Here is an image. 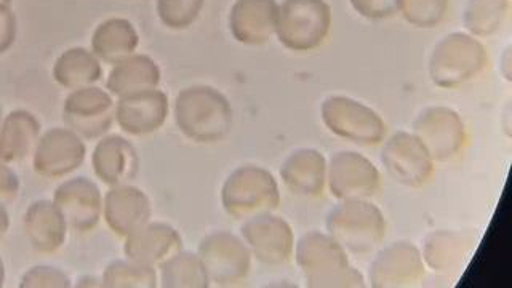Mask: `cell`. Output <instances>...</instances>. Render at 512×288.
<instances>
[{
    "label": "cell",
    "instance_id": "cell-28",
    "mask_svg": "<svg viewBox=\"0 0 512 288\" xmlns=\"http://www.w3.org/2000/svg\"><path fill=\"white\" fill-rule=\"evenodd\" d=\"M426 268L434 272L456 271L468 256L469 242L460 232L450 229H437L424 237L423 247L420 248Z\"/></svg>",
    "mask_w": 512,
    "mask_h": 288
},
{
    "label": "cell",
    "instance_id": "cell-26",
    "mask_svg": "<svg viewBox=\"0 0 512 288\" xmlns=\"http://www.w3.org/2000/svg\"><path fill=\"white\" fill-rule=\"evenodd\" d=\"M140 34L132 21L125 18H108L93 31L92 52L101 63L114 64L136 53Z\"/></svg>",
    "mask_w": 512,
    "mask_h": 288
},
{
    "label": "cell",
    "instance_id": "cell-4",
    "mask_svg": "<svg viewBox=\"0 0 512 288\" xmlns=\"http://www.w3.org/2000/svg\"><path fill=\"white\" fill-rule=\"evenodd\" d=\"M487 48L469 32H450L434 45L429 55V79L436 87L455 90L485 71Z\"/></svg>",
    "mask_w": 512,
    "mask_h": 288
},
{
    "label": "cell",
    "instance_id": "cell-16",
    "mask_svg": "<svg viewBox=\"0 0 512 288\" xmlns=\"http://www.w3.org/2000/svg\"><path fill=\"white\" fill-rule=\"evenodd\" d=\"M53 202L58 205L72 231H93L103 218V194L95 181L87 176H74L53 192Z\"/></svg>",
    "mask_w": 512,
    "mask_h": 288
},
{
    "label": "cell",
    "instance_id": "cell-30",
    "mask_svg": "<svg viewBox=\"0 0 512 288\" xmlns=\"http://www.w3.org/2000/svg\"><path fill=\"white\" fill-rule=\"evenodd\" d=\"M509 15V0H468L463 26L471 36L490 37L503 28Z\"/></svg>",
    "mask_w": 512,
    "mask_h": 288
},
{
    "label": "cell",
    "instance_id": "cell-1",
    "mask_svg": "<svg viewBox=\"0 0 512 288\" xmlns=\"http://www.w3.org/2000/svg\"><path fill=\"white\" fill-rule=\"evenodd\" d=\"M175 124L197 144L220 143L231 133L234 111L228 98L210 85H192L176 95Z\"/></svg>",
    "mask_w": 512,
    "mask_h": 288
},
{
    "label": "cell",
    "instance_id": "cell-15",
    "mask_svg": "<svg viewBox=\"0 0 512 288\" xmlns=\"http://www.w3.org/2000/svg\"><path fill=\"white\" fill-rule=\"evenodd\" d=\"M424 272L426 264L420 247L399 240L380 248L370 263L365 280L375 288L412 287L423 279Z\"/></svg>",
    "mask_w": 512,
    "mask_h": 288
},
{
    "label": "cell",
    "instance_id": "cell-39",
    "mask_svg": "<svg viewBox=\"0 0 512 288\" xmlns=\"http://www.w3.org/2000/svg\"><path fill=\"white\" fill-rule=\"evenodd\" d=\"M5 280H7V268H5V261L0 256V287H4Z\"/></svg>",
    "mask_w": 512,
    "mask_h": 288
},
{
    "label": "cell",
    "instance_id": "cell-12",
    "mask_svg": "<svg viewBox=\"0 0 512 288\" xmlns=\"http://www.w3.org/2000/svg\"><path fill=\"white\" fill-rule=\"evenodd\" d=\"M240 237L256 261L264 266H284L292 260L296 237L292 224L284 216L264 213L242 221Z\"/></svg>",
    "mask_w": 512,
    "mask_h": 288
},
{
    "label": "cell",
    "instance_id": "cell-10",
    "mask_svg": "<svg viewBox=\"0 0 512 288\" xmlns=\"http://www.w3.org/2000/svg\"><path fill=\"white\" fill-rule=\"evenodd\" d=\"M412 132L436 164L460 156L468 143V130L460 112L444 104L424 108L413 120Z\"/></svg>",
    "mask_w": 512,
    "mask_h": 288
},
{
    "label": "cell",
    "instance_id": "cell-13",
    "mask_svg": "<svg viewBox=\"0 0 512 288\" xmlns=\"http://www.w3.org/2000/svg\"><path fill=\"white\" fill-rule=\"evenodd\" d=\"M31 157L40 178L63 180L84 165L87 146L71 128L52 127L42 132Z\"/></svg>",
    "mask_w": 512,
    "mask_h": 288
},
{
    "label": "cell",
    "instance_id": "cell-27",
    "mask_svg": "<svg viewBox=\"0 0 512 288\" xmlns=\"http://www.w3.org/2000/svg\"><path fill=\"white\" fill-rule=\"evenodd\" d=\"M53 80L64 90L92 87L103 77V66L92 50L72 47L64 50L52 69Z\"/></svg>",
    "mask_w": 512,
    "mask_h": 288
},
{
    "label": "cell",
    "instance_id": "cell-22",
    "mask_svg": "<svg viewBox=\"0 0 512 288\" xmlns=\"http://www.w3.org/2000/svg\"><path fill=\"white\" fill-rule=\"evenodd\" d=\"M93 173L109 188L135 180L140 157L132 141L120 135H104L92 154Z\"/></svg>",
    "mask_w": 512,
    "mask_h": 288
},
{
    "label": "cell",
    "instance_id": "cell-6",
    "mask_svg": "<svg viewBox=\"0 0 512 288\" xmlns=\"http://www.w3.org/2000/svg\"><path fill=\"white\" fill-rule=\"evenodd\" d=\"M333 10L327 0H284L277 13L276 37L290 52H314L332 31Z\"/></svg>",
    "mask_w": 512,
    "mask_h": 288
},
{
    "label": "cell",
    "instance_id": "cell-37",
    "mask_svg": "<svg viewBox=\"0 0 512 288\" xmlns=\"http://www.w3.org/2000/svg\"><path fill=\"white\" fill-rule=\"evenodd\" d=\"M21 180L12 165L0 160V204H10L18 197Z\"/></svg>",
    "mask_w": 512,
    "mask_h": 288
},
{
    "label": "cell",
    "instance_id": "cell-9",
    "mask_svg": "<svg viewBox=\"0 0 512 288\" xmlns=\"http://www.w3.org/2000/svg\"><path fill=\"white\" fill-rule=\"evenodd\" d=\"M380 160L392 180L405 188H423L436 170V162L412 130H399L386 136Z\"/></svg>",
    "mask_w": 512,
    "mask_h": 288
},
{
    "label": "cell",
    "instance_id": "cell-11",
    "mask_svg": "<svg viewBox=\"0 0 512 288\" xmlns=\"http://www.w3.org/2000/svg\"><path fill=\"white\" fill-rule=\"evenodd\" d=\"M64 127L71 128L84 140H100L116 122V101L104 88L92 87L72 90L64 98Z\"/></svg>",
    "mask_w": 512,
    "mask_h": 288
},
{
    "label": "cell",
    "instance_id": "cell-19",
    "mask_svg": "<svg viewBox=\"0 0 512 288\" xmlns=\"http://www.w3.org/2000/svg\"><path fill=\"white\" fill-rule=\"evenodd\" d=\"M124 240L125 258L154 269L183 250L180 232L164 221L149 220Z\"/></svg>",
    "mask_w": 512,
    "mask_h": 288
},
{
    "label": "cell",
    "instance_id": "cell-14",
    "mask_svg": "<svg viewBox=\"0 0 512 288\" xmlns=\"http://www.w3.org/2000/svg\"><path fill=\"white\" fill-rule=\"evenodd\" d=\"M327 189L336 200L372 199L381 189V172L357 151H338L328 159Z\"/></svg>",
    "mask_w": 512,
    "mask_h": 288
},
{
    "label": "cell",
    "instance_id": "cell-29",
    "mask_svg": "<svg viewBox=\"0 0 512 288\" xmlns=\"http://www.w3.org/2000/svg\"><path fill=\"white\" fill-rule=\"evenodd\" d=\"M160 287L165 288H205L208 284L204 266L197 253L180 252L170 256L157 268Z\"/></svg>",
    "mask_w": 512,
    "mask_h": 288
},
{
    "label": "cell",
    "instance_id": "cell-8",
    "mask_svg": "<svg viewBox=\"0 0 512 288\" xmlns=\"http://www.w3.org/2000/svg\"><path fill=\"white\" fill-rule=\"evenodd\" d=\"M197 256L210 287L244 284L252 271L253 256L242 237L231 231H213L202 239Z\"/></svg>",
    "mask_w": 512,
    "mask_h": 288
},
{
    "label": "cell",
    "instance_id": "cell-21",
    "mask_svg": "<svg viewBox=\"0 0 512 288\" xmlns=\"http://www.w3.org/2000/svg\"><path fill=\"white\" fill-rule=\"evenodd\" d=\"M277 13V0H236L229 12V31L239 44L264 45L276 36Z\"/></svg>",
    "mask_w": 512,
    "mask_h": 288
},
{
    "label": "cell",
    "instance_id": "cell-33",
    "mask_svg": "<svg viewBox=\"0 0 512 288\" xmlns=\"http://www.w3.org/2000/svg\"><path fill=\"white\" fill-rule=\"evenodd\" d=\"M205 0H157L160 23L173 31H183L196 23Z\"/></svg>",
    "mask_w": 512,
    "mask_h": 288
},
{
    "label": "cell",
    "instance_id": "cell-40",
    "mask_svg": "<svg viewBox=\"0 0 512 288\" xmlns=\"http://www.w3.org/2000/svg\"><path fill=\"white\" fill-rule=\"evenodd\" d=\"M0 4H12V0H0Z\"/></svg>",
    "mask_w": 512,
    "mask_h": 288
},
{
    "label": "cell",
    "instance_id": "cell-2",
    "mask_svg": "<svg viewBox=\"0 0 512 288\" xmlns=\"http://www.w3.org/2000/svg\"><path fill=\"white\" fill-rule=\"evenodd\" d=\"M295 263L309 287H364L365 276L352 266L346 248L327 231H309L296 240Z\"/></svg>",
    "mask_w": 512,
    "mask_h": 288
},
{
    "label": "cell",
    "instance_id": "cell-36",
    "mask_svg": "<svg viewBox=\"0 0 512 288\" xmlns=\"http://www.w3.org/2000/svg\"><path fill=\"white\" fill-rule=\"evenodd\" d=\"M18 36V20L8 4H0V56L13 47Z\"/></svg>",
    "mask_w": 512,
    "mask_h": 288
},
{
    "label": "cell",
    "instance_id": "cell-17",
    "mask_svg": "<svg viewBox=\"0 0 512 288\" xmlns=\"http://www.w3.org/2000/svg\"><path fill=\"white\" fill-rule=\"evenodd\" d=\"M170 114L168 95L160 88L133 93L116 101V124L130 136H148L159 132Z\"/></svg>",
    "mask_w": 512,
    "mask_h": 288
},
{
    "label": "cell",
    "instance_id": "cell-32",
    "mask_svg": "<svg viewBox=\"0 0 512 288\" xmlns=\"http://www.w3.org/2000/svg\"><path fill=\"white\" fill-rule=\"evenodd\" d=\"M450 0H397V13L415 28L439 26L447 16Z\"/></svg>",
    "mask_w": 512,
    "mask_h": 288
},
{
    "label": "cell",
    "instance_id": "cell-20",
    "mask_svg": "<svg viewBox=\"0 0 512 288\" xmlns=\"http://www.w3.org/2000/svg\"><path fill=\"white\" fill-rule=\"evenodd\" d=\"M328 159L316 148L295 149L280 165V180L293 196L317 199L327 189Z\"/></svg>",
    "mask_w": 512,
    "mask_h": 288
},
{
    "label": "cell",
    "instance_id": "cell-41",
    "mask_svg": "<svg viewBox=\"0 0 512 288\" xmlns=\"http://www.w3.org/2000/svg\"><path fill=\"white\" fill-rule=\"evenodd\" d=\"M2 117H4V114H2V106H0V122H2Z\"/></svg>",
    "mask_w": 512,
    "mask_h": 288
},
{
    "label": "cell",
    "instance_id": "cell-38",
    "mask_svg": "<svg viewBox=\"0 0 512 288\" xmlns=\"http://www.w3.org/2000/svg\"><path fill=\"white\" fill-rule=\"evenodd\" d=\"M10 224H12V220H10L7 205L0 204V239L7 234Z\"/></svg>",
    "mask_w": 512,
    "mask_h": 288
},
{
    "label": "cell",
    "instance_id": "cell-25",
    "mask_svg": "<svg viewBox=\"0 0 512 288\" xmlns=\"http://www.w3.org/2000/svg\"><path fill=\"white\" fill-rule=\"evenodd\" d=\"M160 80L162 71L159 64L149 55L133 53L112 66L106 80V90L119 100L133 93L159 88Z\"/></svg>",
    "mask_w": 512,
    "mask_h": 288
},
{
    "label": "cell",
    "instance_id": "cell-35",
    "mask_svg": "<svg viewBox=\"0 0 512 288\" xmlns=\"http://www.w3.org/2000/svg\"><path fill=\"white\" fill-rule=\"evenodd\" d=\"M349 4L367 20H386L397 13V0H349Z\"/></svg>",
    "mask_w": 512,
    "mask_h": 288
},
{
    "label": "cell",
    "instance_id": "cell-7",
    "mask_svg": "<svg viewBox=\"0 0 512 288\" xmlns=\"http://www.w3.org/2000/svg\"><path fill=\"white\" fill-rule=\"evenodd\" d=\"M320 120L332 135L357 146H378L388 136L380 112L352 96H327L320 104Z\"/></svg>",
    "mask_w": 512,
    "mask_h": 288
},
{
    "label": "cell",
    "instance_id": "cell-5",
    "mask_svg": "<svg viewBox=\"0 0 512 288\" xmlns=\"http://www.w3.org/2000/svg\"><path fill=\"white\" fill-rule=\"evenodd\" d=\"M221 205L232 220L276 212L282 202L279 181L261 165H242L232 170L221 186Z\"/></svg>",
    "mask_w": 512,
    "mask_h": 288
},
{
    "label": "cell",
    "instance_id": "cell-3",
    "mask_svg": "<svg viewBox=\"0 0 512 288\" xmlns=\"http://www.w3.org/2000/svg\"><path fill=\"white\" fill-rule=\"evenodd\" d=\"M325 231L346 252L364 256L380 247L388 231V221L372 199L338 200L328 212Z\"/></svg>",
    "mask_w": 512,
    "mask_h": 288
},
{
    "label": "cell",
    "instance_id": "cell-31",
    "mask_svg": "<svg viewBox=\"0 0 512 288\" xmlns=\"http://www.w3.org/2000/svg\"><path fill=\"white\" fill-rule=\"evenodd\" d=\"M101 285L109 288H152L159 285L157 269L130 258L114 260L104 268Z\"/></svg>",
    "mask_w": 512,
    "mask_h": 288
},
{
    "label": "cell",
    "instance_id": "cell-34",
    "mask_svg": "<svg viewBox=\"0 0 512 288\" xmlns=\"http://www.w3.org/2000/svg\"><path fill=\"white\" fill-rule=\"evenodd\" d=\"M18 285L21 288H69L72 280L61 268L52 264H36L24 272Z\"/></svg>",
    "mask_w": 512,
    "mask_h": 288
},
{
    "label": "cell",
    "instance_id": "cell-24",
    "mask_svg": "<svg viewBox=\"0 0 512 288\" xmlns=\"http://www.w3.org/2000/svg\"><path fill=\"white\" fill-rule=\"evenodd\" d=\"M42 135V125L34 112L13 109L0 122V160L20 164L32 156Z\"/></svg>",
    "mask_w": 512,
    "mask_h": 288
},
{
    "label": "cell",
    "instance_id": "cell-23",
    "mask_svg": "<svg viewBox=\"0 0 512 288\" xmlns=\"http://www.w3.org/2000/svg\"><path fill=\"white\" fill-rule=\"evenodd\" d=\"M26 239L37 253L53 255L68 239V221L53 200H34L23 216Z\"/></svg>",
    "mask_w": 512,
    "mask_h": 288
},
{
    "label": "cell",
    "instance_id": "cell-18",
    "mask_svg": "<svg viewBox=\"0 0 512 288\" xmlns=\"http://www.w3.org/2000/svg\"><path fill=\"white\" fill-rule=\"evenodd\" d=\"M152 218L148 194L133 184L112 186L103 197V220L114 236L125 239Z\"/></svg>",
    "mask_w": 512,
    "mask_h": 288
}]
</instances>
